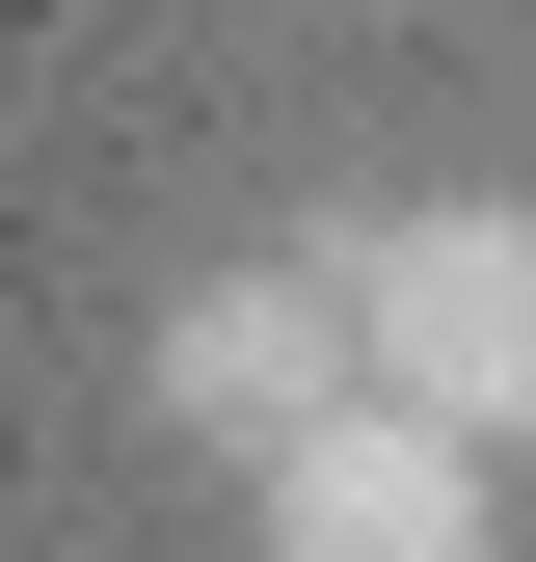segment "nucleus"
Here are the masks:
<instances>
[{"label": "nucleus", "instance_id": "f257e3e1", "mask_svg": "<svg viewBox=\"0 0 536 562\" xmlns=\"http://www.w3.org/2000/svg\"><path fill=\"white\" fill-rule=\"evenodd\" d=\"M322 268H349L376 322V402H429V429H536V188H402V215H322Z\"/></svg>", "mask_w": 536, "mask_h": 562}, {"label": "nucleus", "instance_id": "f03ea898", "mask_svg": "<svg viewBox=\"0 0 536 562\" xmlns=\"http://www.w3.org/2000/svg\"><path fill=\"white\" fill-rule=\"evenodd\" d=\"M134 402H161L188 456H295L322 402H376V322H349V268H188L161 322H134Z\"/></svg>", "mask_w": 536, "mask_h": 562}, {"label": "nucleus", "instance_id": "7ed1b4c3", "mask_svg": "<svg viewBox=\"0 0 536 562\" xmlns=\"http://www.w3.org/2000/svg\"><path fill=\"white\" fill-rule=\"evenodd\" d=\"M242 536L268 562H510V482L429 402H322L295 456H242Z\"/></svg>", "mask_w": 536, "mask_h": 562}]
</instances>
